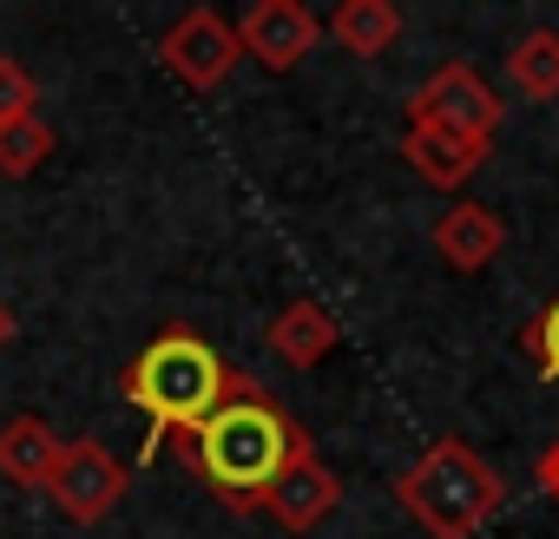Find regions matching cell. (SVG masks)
I'll return each instance as SVG.
<instances>
[{
    "instance_id": "1",
    "label": "cell",
    "mask_w": 559,
    "mask_h": 539,
    "mask_svg": "<svg viewBox=\"0 0 559 539\" xmlns=\"http://www.w3.org/2000/svg\"><path fill=\"white\" fill-rule=\"evenodd\" d=\"M310 428L284 408L270 402L257 382L243 395H230L191 441H178V460L204 480V493L230 513H263L270 487L284 480L304 454H310Z\"/></svg>"
},
{
    "instance_id": "2",
    "label": "cell",
    "mask_w": 559,
    "mask_h": 539,
    "mask_svg": "<svg viewBox=\"0 0 559 539\" xmlns=\"http://www.w3.org/2000/svg\"><path fill=\"white\" fill-rule=\"evenodd\" d=\"M250 388V375L230 362V356H217L198 330H165V336H152L139 356H132V369L119 375V395L152 421L145 428V454H158L165 441L178 447V441H191L230 395H243Z\"/></svg>"
},
{
    "instance_id": "3",
    "label": "cell",
    "mask_w": 559,
    "mask_h": 539,
    "mask_svg": "<svg viewBox=\"0 0 559 539\" xmlns=\"http://www.w3.org/2000/svg\"><path fill=\"white\" fill-rule=\"evenodd\" d=\"M395 500H402V513L428 532V539H474L480 526H493L500 519V506H507V474L487 460V454H474L467 441H435L402 480H395Z\"/></svg>"
},
{
    "instance_id": "4",
    "label": "cell",
    "mask_w": 559,
    "mask_h": 539,
    "mask_svg": "<svg viewBox=\"0 0 559 539\" xmlns=\"http://www.w3.org/2000/svg\"><path fill=\"white\" fill-rule=\"evenodd\" d=\"M500 119H507L500 93H493L467 60L435 67L428 86H415V99H408V125H441V132H461V139H474V145H493Z\"/></svg>"
},
{
    "instance_id": "5",
    "label": "cell",
    "mask_w": 559,
    "mask_h": 539,
    "mask_svg": "<svg viewBox=\"0 0 559 539\" xmlns=\"http://www.w3.org/2000/svg\"><path fill=\"white\" fill-rule=\"evenodd\" d=\"M126 487H132V467L106 447V441H67L60 447V467H53V480H47V493H53V506L73 519V526H99L119 500H126Z\"/></svg>"
},
{
    "instance_id": "6",
    "label": "cell",
    "mask_w": 559,
    "mask_h": 539,
    "mask_svg": "<svg viewBox=\"0 0 559 539\" xmlns=\"http://www.w3.org/2000/svg\"><path fill=\"white\" fill-rule=\"evenodd\" d=\"M158 60H165V67H171L191 93H217V86L237 73L243 47H237V27H230L217 8H185V14L165 27Z\"/></svg>"
},
{
    "instance_id": "7",
    "label": "cell",
    "mask_w": 559,
    "mask_h": 539,
    "mask_svg": "<svg viewBox=\"0 0 559 539\" xmlns=\"http://www.w3.org/2000/svg\"><path fill=\"white\" fill-rule=\"evenodd\" d=\"M317 40H323V21L304 8V0H257V8L237 21V47L263 73H297L317 53Z\"/></svg>"
},
{
    "instance_id": "8",
    "label": "cell",
    "mask_w": 559,
    "mask_h": 539,
    "mask_svg": "<svg viewBox=\"0 0 559 539\" xmlns=\"http://www.w3.org/2000/svg\"><path fill=\"white\" fill-rule=\"evenodd\" d=\"M336 506H343V474H336L317 447H310L284 480H276V487H270V500H263V513L284 526V532H297V539H304V532H317Z\"/></svg>"
},
{
    "instance_id": "9",
    "label": "cell",
    "mask_w": 559,
    "mask_h": 539,
    "mask_svg": "<svg viewBox=\"0 0 559 539\" xmlns=\"http://www.w3.org/2000/svg\"><path fill=\"white\" fill-rule=\"evenodd\" d=\"M507 250V217L474 204V197H454L441 217H435V256L448 270H461V277H474V270H487L493 256Z\"/></svg>"
},
{
    "instance_id": "10",
    "label": "cell",
    "mask_w": 559,
    "mask_h": 539,
    "mask_svg": "<svg viewBox=\"0 0 559 539\" xmlns=\"http://www.w3.org/2000/svg\"><path fill=\"white\" fill-rule=\"evenodd\" d=\"M487 152H493V145H474V139L441 132V125H408V132H402V158H408V171L428 178L435 191H461V184L487 165Z\"/></svg>"
},
{
    "instance_id": "11",
    "label": "cell",
    "mask_w": 559,
    "mask_h": 539,
    "mask_svg": "<svg viewBox=\"0 0 559 539\" xmlns=\"http://www.w3.org/2000/svg\"><path fill=\"white\" fill-rule=\"evenodd\" d=\"M60 434H53V421H40V415H14L8 428H0V480L8 487H21V493H47V480H53V467H60Z\"/></svg>"
},
{
    "instance_id": "12",
    "label": "cell",
    "mask_w": 559,
    "mask_h": 539,
    "mask_svg": "<svg viewBox=\"0 0 559 539\" xmlns=\"http://www.w3.org/2000/svg\"><path fill=\"white\" fill-rule=\"evenodd\" d=\"M336 343H343V330L317 297H297V303H284L270 316V356L290 362V369H317Z\"/></svg>"
},
{
    "instance_id": "13",
    "label": "cell",
    "mask_w": 559,
    "mask_h": 539,
    "mask_svg": "<svg viewBox=\"0 0 559 539\" xmlns=\"http://www.w3.org/2000/svg\"><path fill=\"white\" fill-rule=\"evenodd\" d=\"M330 40L356 60H376L402 40V8L395 0H343L336 21H330Z\"/></svg>"
},
{
    "instance_id": "14",
    "label": "cell",
    "mask_w": 559,
    "mask_h": 539,
    "mask_svg": "<svg viewBox=\"0 0 559 539\" xmlns=\"http://www.w3.org/2000/svg\"><path fill=\"white\" fill-rule=\"evenodd\" d=\"M507 86H513L520 99H533V106L559 99V34H552V27H533L526 40H513V53H507Z\"/></svg>"
},
{
    "instance_id": "15",
    "label": "cell",
    "mask_w": 559,
    "mask_h": 539,
    "mask_svg": "<svg viewBox=\"0 0 559 539\" xmlns=\"http://www.w3.org/2000/svg\"><path fill=\"white\" fill-rule=\"evenodd\" d=\"M47 158H53V125L40 112L0 125V178H34Z\"/></svg>"
},
{
    "instance_id": "16",
    "label": "cell",
    "mask_w": 559,
    "mask_h": 539,
    "mask_svg": "<svg viewBox=\"0 0 559 539\" xmlns=\"http://www.w3.org/2000/svg\"><path fill=\"white\" fill-rule=\"evenodd\" d=\"M520 349H526V356H533V369L559 388V297H552L526 330H520Z\"/></svg>"
},
{
    "instance_id": "17",
    "label": "cell",
    "mask_w": 559,
    "mask_h": 539,
    "mask_svg": "<svg viewBox=\"0 0 559 539\" xmlns=\"http://www.w3.org/2000/svg\"><path fill=\"white\" fill-rule=\"evenodd\" d=\"M40 106V86H34V73L21 67V60H8V53H0V125H8V119H27Z\"/></svg>"
},
{
    "instance_id": "18",
    "label": "cell",
    "mask_w": 559,
    "mask_h": 539,
    "mask_svg": "<svg viewBox=\"0 0 559 539\" xmlns=\"http://www.w3.org/2000/svg\"><path fill=\"white\" fill-rule=\"evenodd\" d=\"M533 474H539V487H546V493L559 500V441H552V447L539 454V467H533Z\"/></svg>"
},
{
    "instance_id": "19",
    "label": "cell",
    "mask_w": 559,
    "mask_h": 539,
    "mask_svg": "<svg viewBox=\"0 0 559 539\" xmlns=\"http://www.w3.org/2000/svg\"><path fill=\"white\" fill-rule=\"evenodd\" d=\"M14 330H21V323H14V310H8V303H0V349H8V343H14Z\"/></svg>"
}]
</instances>
